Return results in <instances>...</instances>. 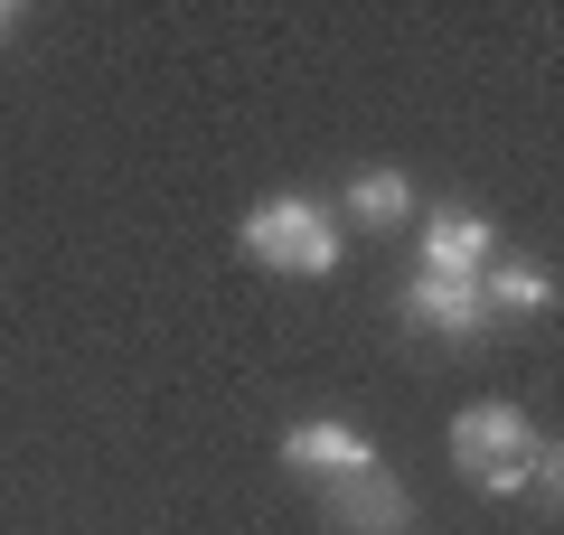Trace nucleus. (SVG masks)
Wrapping results in <instances>:
<instances>
[{
    "label": "nucleus",
    "mask_w": 564,
    "mask_h": 535,
    "mask_svg": "<svg viewBox=\"0 0 564 535\" xmlns=\"http://www.w3.org/2000/svg\"><path fill=\"white\" fill-rule=\"evenodd\" d=\"M452 460H462L489 498H545V507H555V489H564V451L527 423V404H508V395L452 414Z\"/></svg>",
    "instance_id": "f257e3e1"
},
{
    "label": "nucleus",
    "mask_w": 564,
    "mask_h": 535,
    "mask_svg": "<svg viewBox=\"0 0 564 535\" xmlns=\"http://www.w3.org/2000/svg\"><path fill=\"white\" fill-rule=\"evenodd\" d=\"M236 244H245V263H263V273L321 282L329 263H339V217H329L321 198H302V188H273V198L245 207Z\"/></svg>",
    "instance_id": "f03ea898"
},
{
    "label": "nucleus",
    "mask_w": 564,
    "mask_h": 535,
    "mask_svg": "<svg viewBox=\"0 0 564 535\" xmlns=\"http://www.w3.org/2000/svg\"><path fill=\"white\" fill-rule=\"evenodd\" d=\"M395 310H404V329H423V338H489L499 319H489V292L480 282H452V273H414L395 292Z\"/></svg>",
    "instance_id": "7ed1b4c3"
},
{
    "label": "nucleus",
    "mask_w": 564,
    "mask_h": 535,
    "mask_svg": "<svg viewBox=\"0 0 564 535\" xmlns=\"http://www.w3.org/2000/svg\"><path fill=\"white\" fill-rule=\"evenodd\" d=\"M282 470H302V479H321V489H339V479L377 470V441H367L358 423H339V414H311V423H292V433H282Z\"/></svg>",
    "instance_id": "20e7f679"
},
{
    "label": "nucleus",
    "mask_w": 564,
    "mask_h": 535,
    "mask_svg": "<svg viewBox=\"0 0 564 535\" xmlns=\"http://www.w3.org/2000/svg\"><path fill=\"white\" fill-rule=\"evenodd\" d=\"M489 263H499V226H489L480 207H433V217H423V263H414V273L480 282Z\"/></svg>",
    "instance_id": "39448f33"
},
{
    "label": "nucleus",
    "mask_w": 564,
    "mask_h": 535,
    "mask_svg": "<svg viewBox=\"0 0 564 535\" xmlns=\"http://www.w3.org/2000/svg\"><path fill=\"white\" fill-rule=\"evenodd\" d=\"M329 516H339V535H404L414 526V498H404V479L377 460V470H358V479L329 489Z\"/></svg>",
    "instance_id": "423d86ee"
},
{
    "label": "nucleus",
    "mask_w": 564,
    "mask_h": 535,
    "mask_svg": "<svg viewBox=\"0 0 564 535\" xmlns=\"http://www.w3.org/2000/svg\"><path fill=\"white\" fill-rule=\"evenodd\" d=\"M480 292H489V319H545V310H555V273L527 263V254H499L480 273Z\"/></svg>",
    "instance_id": "0eeeda50"
},
{
    "label": "nucleus",
    "mask_w": 564,
    "mask_h": 535,
    "mask_svg": "<svg viewBox=\"0 0 564 535\" xmlns=\"http://www.w3.org/2000/svg\"><path fill=\"white\" fill-rule=\"evenodd\" d=\"M339 207H348V226L386 236V226H404V217H414V178H404V170H358Z\"/></svg>",
    "instance_id": "6e6552de"
},
{
    "label": "nucleus",
    "mask_w": 564,
    "mask_h": 535,
    "mask_svg": "<svg viewBox=\"0 0 564 535\" xmlns=\"http://www.w3.org/2000/svg\"><path fill=\"white\" fill-rule=\"evenodd\" d=\"M20 20H29V10H10V0H0V39H20Z\"/></svg>",
    "instance_id": "1a4fd4ad"
}]
</instances>
